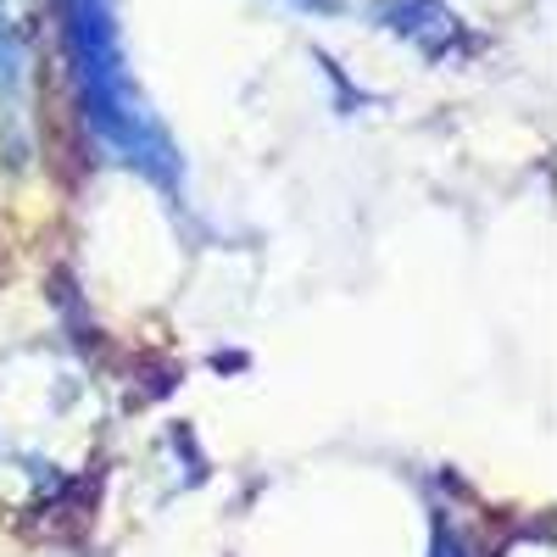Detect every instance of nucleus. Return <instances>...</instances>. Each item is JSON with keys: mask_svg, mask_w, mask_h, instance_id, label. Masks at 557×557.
Listing matches in <instances>:
<instances>
[{"mask_svg": "<svg viewBox=\"0 0 557 557\" xmlns=\"http://www.w3.org/2000/svg\"><path fill=\"white\" fill-rule=\"evenodd\" d=\"M67 17H73V51H78V73H84V89H89V112H96L101 134L112 146H123L134 162L168 173L162 168V157H168L162 139L128 107L123 67H117V51H112V28H107V7L101 0H67Z\"/></svg>", "mask_w": 557, "mask_h": 557, "instance_id": "obj_1", "label": "nucleus"}, {"mask_svg": "<svg viewBox=\"0 0 557 557\" xmlns=\"http://www.w3.org/2000/svg\"><path fill=\"white\" fill-rule=\"evenodd\" d=\"M435 557H457V546H451V541H441V552H435Z\"/></svg>", "mask_w": 557, "mask_h": 557, "instance_id": "obj_2", "label": "nucleus"}]
</instances>
